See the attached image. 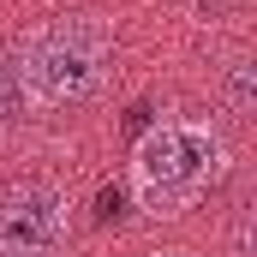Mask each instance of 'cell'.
<instances>
[{
	"label": "cell",
	"instance_id": "6da1fadb",
	"mask_svg": "<svg viewBox=\"0 0 257 257\" xmlns=\"http://www.w3.org/2000/svg\"><path fill=\"white\" fill-rule=\"evenodd\" d=\"M108 66H114V30L96 12H60L18 42L12 78L36 108H78L108 84Z\"/></svg>",
	"mask_w": 257,
	"mask_h": 257
},
{
	"label": "cell",
	"instance_id": "7a4b0ae2",
	"mask_svg": "<svg viewBox=\"0 0 257 257\" xmlns=\"http://www.w3.org/2000/svg\"><path fill=\"white\" fill-rule=\"evenodd\" d=\"M227 174V138L209 120H162L132 150V197L144 215H186Z\"/></svg>",
	"mask_w": 257,
	"mask_h": 257
},
{
	"label": "cell",
	"instance_id": "3957f363",
	"mask_svg": "<svg viewBox=\"0 0 257 257\" xmlns=\"http://www.w3.org/2000/svg\"><path fill=\"white\" fill-rule=\"evenodd\" d=\"M66 192L48 180H6L0 186V251H30V257H60L66 245Z\"/></svg>",
	"mask_w": 257,
	"mask_h": 257
},
{
	"label": "cell",
	"instance_id": "277c9868",
	"mask_svg": "<svg viewBox=\"0 0 257 257\" xmlns=\"http://www.w3.org/2000/svg\"><path fill=\"white\" fill-rule=\"evenodd\" d=\"M251 60H227V72H221V96H227V108L233 114H251L257 108V96H251Z\"/></svg>",
	"mask_w": 257,
	"mask_h": 257
},
{
	"label": "cell",
	"instance_id": "5b68a950",
	"mask_svg": "<svg viewBox=\"0 0 257 257\" xmlns=\"http://www.w3.org/2000/svg\"><path fill=\"white\" fill-rule=\"evenodd\" d=\"M18 108H24V90H18V78H12V60H0V132L18 120Z\"/></svg>",
	"mask_w": 257,
	"mask_h": 257
},
{
	"label": "cell",
	"instance_id": "8992f818",
	"mask_svg": "<svg viewBox=\"0 0 257 257\" xmlns=\"http://www.w3.org/2000/svg\"><path fill=\"white\" fill-rule=\"evenodd\" d=\"M0 257H30V251H0Z\"/></svg>",
	"mask_w": 257,
	"mask_h": 257
}]
</instances>
